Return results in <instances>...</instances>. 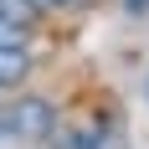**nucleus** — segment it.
<instances>
[{
    "label": "nucleus",
    "mask_w": 149,
    "mask_h": 149,
    "mask_svg": "<svg viewBox=\"0 0 149 149\" xmlns=\"http://www.w3.org/2000/svg\"><path fill=\"white\" fill-rule=\"evenodd\" d=\"M57 129H62L57 108L46 98H36V93L15 98L5 108V118H0V139H10V144H46V139H57Z\"/></svg>",
    "instance_id": "obj_1"
},
{
    "label": "nucleus",
    "mask_w": 149,
    "mask_h": 149,
    "mask_svg": "<svg viewBox=\"0 0 149 149\" xmlns=\"http://www.w3.org/2000/svg\"><path fill=\"white\" fill-rule=\"evenodd\" d=\"M57 149H118V134H113L108 118H82V123H72L62 134Z\"/></svg>",
    "instance_id": "obj_2"
},
{
    "label": "nucleus",
    "mask_w": 149,
    "mask_h": 149,
    "mask_svg": "<svg viewBox=\"0 0 149 149\" xmlns=\"http://www.w3.org/2000/svg\"><path fill=\"white\" fill-rule=\"evenodd\" d=\"M26 72H31L26 46H0V88H15V82H21Z\"/></svg>",
    "instance_id": "obj_3"
},
{
    "label": "nucleus",
    "mask_w": 149,
    "mask_h": 149,
    "mask_svg": "<svg viewBox=\"0 0 149 149\" xmlns=\"http://www.w3.org/2000/svg\"><path fill=\"white\" fill-rule=\"evenodd\" d=\"M0 46H26V26L10 21L5 10H0Z\"/></svg>",
    "instance_id": "obj_4"
},
{
    "label": "nucleus",
    "mask_w": 149,
    "mask_h": 149,
    "mask_svg": "<svg viewBox=\"0 0 149 149\" xmlns=\"http://www.w3.org/2000/svg\"><path fill=\"white\" fill-rule=\"evenodd\" d=\"M36 10H72V5H88V0H26Z\"/></svg>",
    "instance_id": "obj_5"
},
{
    "label": "nucleus",
    "mask_w": 149,
    "mask_h": 149,
    "mask_svg": "<svg viewBox=\"0 0 149 149\" xmlns=\"http://www.w3.org/2000/svg\"><path fill=\"white\" fill-rule=\"evenodd\" d=\"M123 5H129V15H144L149 10V0H123Z\"/></svg>",
    "instance_id": "obj_6"
},
{
    "label": "nucleus",
    "mask_w": 149,
    "mask_h": 149,
    "mask_svg": "<svg viewBox=\"0 0 149 149\" xmlns=\"http://www.w3.org/2000/svg\"><path fill=\"white\" fill-rule=\"evenodd\" d=\"M0 118H5V108H0Z\"/></svg>",
    "instance_id": "obj_7"
}]
</instances>
